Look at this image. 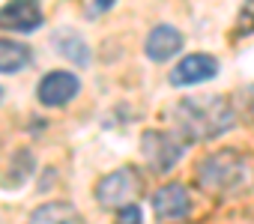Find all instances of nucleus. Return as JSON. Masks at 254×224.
<instances>
[{
    "label": "nucleus",
    "instance_id": "nucleus-4",
    "mask_svg": "<svg viewBox=\"0 0 254 224\" xmlns=\"http://www.w3.org/2000/svg\"><path fill=\"white\" fill-rule=\"evenodd\" d=\"M183 153H186V141H180L174 132L150 129L141 138V156L150 165V170H156V173H168L183 159Z\"/></svg>",
    "mask_w": 254,
    "mask_h": 224
},
{
    "label": "nucleus",
    "instance_id": "nucleus-2",
    "mask_svg": "<svg viewBox=\"0 0 254 224\" xmlns=\"http://www.w3.org/2000/svg\"><path fill=\"white\" fill-rule=\"evenodd\" d=\"M197 182L212 191V194H239L248 188L251 182V170H248V162L242 153L236 150H218L212 156H206L197 168Z\"/></svg>",
    "mask_w": 254,
    "mask_h": 224
},
{
    "label": "nucleus",
    "instance_id": "nucleus-1",
    "mask_svg": "<svg viewBox=\"0 0 254 224\" xmlns=\"http://www.w3.org/2000/svg\"><path fill=\"white\" fill-rule=\"evenodd\" d=\"M174 123L183 138L191 141H209L233 129L236 111L227 96H189L177 102L174 108Z\"/></svg>",
    "mask_w": 254,
    "mask_h": 224
},
{
    "label": "nucleus",
    "instance_id": "nucleus-7",
    "mask_svg": "<svg viewBox=\"0 0 254 224\" xmlns=\"http://www.w3.org/2000/svg\"><path fill=\"white\" fill-rule=\"evenodd\" d=\"M218 75V60L212 54H189L171 69V84L174 87H194Z\"/></svg>",
    "mask_w": 254,
    "mask_h": 224
},
{
    "label": "nucleus",
    "instance_id": "nucleus-16",
    "mask_svg": "<svg viewBox=\"0 0 254 224\" xmlns=\"http://www.w3.org/2000/svg\"><path fill=\"white\" fill-rule=\"evenodd\" d=\"M0 102H3V87H0Z\"/></svg>",
    "mask_w": 254,
    "mask_h": 224
},
{
    "label": "nucleus",
    "instance_id": "nucleus-9",
    "mask_svg": "<svg viewBox=\"0 0 254 224\" xmlns=\"http://www.w3.org/2000/svg\"><path fill=\"white\" fill-rule=\"evenodd\" d=\"M144 51H147L150 60L165 63V60H171L183 51V33L174 24H156L147 36V42H144Z\"/></svg>",
    "mask_w": 254,
    "mask_h": 224
},
{
    "label": "nucleus",
    "instance_id": "nucleus-10",
    "mask_svg": "<svg viewBox=\"0 0 254 224\" xmlns=\"http://www.w3.org/2000/svg\"><path fill=\"white\" fill-rule=\"evenodd\" d=\"M27 224H84V218L72 203L54 200V203H42L39 209H33Z\"/></svg>",
    "mask_w": 254,
    "mask_h": 224
},
{
    "label": "nucleus",
    "instance_id": "nucleus-13",
    "mask_svg": "<svg viewBox=\"0 0 254 224\" xmlns=\"http://www.w3.org/2000/svg\"><path fill=\"white\" fill-rule=\"evenodd\" d=\"M236 36H248L254 33V0H245L242 9H239V18H236Z\"/></svg>",
    "mask_w": 254,
    "mask_h": 224
},
{
    "label": "nucleus",
    "instance_id": "nucleus-12",
    "mask_svg": "<svg viewBox=\"0 0 254 224\" xmlns=\"http://www.w3.org/2000/svg\"><path fill=\"white\" fill-rule=\"evenodd\" d=\"M54 45L63 57H69L75 66H90V45L78 36V33H69V30H60L54 33Z\"/></svg>",
    "mask_w": 254,
    "mask_h": 224
},
{
    "label": "nucleus",
    "instance_id": "nucleus-5",
    "mask_svg": "<svg viewBox=\"0 0 254 224\" xmlns=\"http://www.w3.org/2000/svg\"><path fill=\"white\" fill-rule=\"evenodd\" d=\"M45 21L42 0H9L6 6H0V27L15 30V33H33Z\"/></svg>",
    "mask_w": 254,
    "mask_h": 224
},
{
    "label": "nucleus",
    "instance_id": "nucleus-8",
    "mask_svg": "<svg viewBox=\"0 0 254 224\" xmlns=\"http://www.w3.org/2000/svg\"><path fill=\"white\" fill-rule=\"evenodd\" d=\"M153 209L165 221H180L191 212V194L183 182H168L153 194Z\"/></svg>",
    "mask_w": 254,
    "mask_h": 224
},
{
    "label": "nucleus",
    "instance_id": "nucleus-11",
    "mask_svg": "<svg viewBox=\"0 0 254 224\" xmlns=\"http://www.w3.org/2000/svg\"><path fill=\"white\" fill-rule=\"evenodd\" d=\"M30 60H33L30 45L12 42V39H0V75H15V72L27 69Z\"/></svg>",
    "mask_w": 254,
    "mask_h": 224
},
{
    "label": "nucleus",
    "instance_id": "nucleus-3",
    "mask_svg": "<svg viewBox=\"0 0 254 224\" xmlns=\"http://www.w3.org/2000/svg\"><path fill=\"white\" fill-rule=\"evenodd\" d=\"M141 191V170L126 165V168H117L111 170L108 176L99 179L96 185V200L102 209H120L126 203H132Z\"/></svg>",
    "mask_w": 254,
    "mask_h": 224
},
{
    "label": "nucleus",
    "instance_id": "nucleus-6",
    "mask_svg": "<svg viewBox=\"0 0 254 224\" xmlns=\"http://www.w3.org/2000/svg\"><path fill=\"white\" fill-rule=\"evenodd\" d=\"M78 90H81V81H78V75L57 69V72H48V75L39 81L36 99H39L45 108H60V105L72 102V99L78 96Z\"/></svg>",
    "mask_w": 254,
    "mask_h": 224
},
{
    "label": "nucleus",
    "instance_id": "nucleus-15",
    "mask_svg": "<svg viewBox=\"0 0 254 224\" xmlns=\"http://www.w3.org/2000/svg\"><path fill=\"white\" fill-rule=\"evenodd\" d=\"M117 3V0H93V6H96V12H108L111 6Z\"/></svg>",
    "mask_w": 254,
    "mask_h": 224
},
{
    "label": "nucleus",
    "instance_id": "nucleus-14",
    "mask_svg": "<svg viewBox=\"0 0 254 224\" xmlns=\"http://www.w3.org/2000/svg\"><path fill=\"white\" fill-rule=\"evenodd\" d=\"M117 224H144V212L138 203H126L117 209Z\"/></svg>",
    "mask_w": 254,
    "mask_h": 224
}]
</instances>
